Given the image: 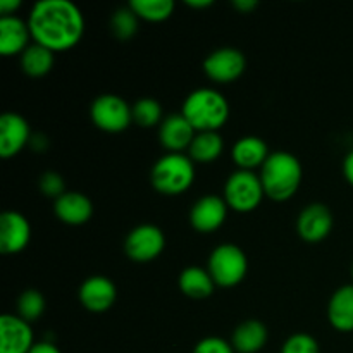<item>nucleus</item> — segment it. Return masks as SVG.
<instances>
[{
  "label": "nucleus",
  "mask_w": 353,
  "mask_h": 353,
  "mask_svg": "<svg viewBox=\"0 0 353 353\" xmlns=\"http://www.w3.org/2000/svg\"><path fill=\"white\" fill-rule=\"evenodd\" d=\"M34 43L54 52L68 50L85 34V16L71 0H38L28 16Z\"/></svg>",
  "instance_id": "f257e3e1"
},
{
  "label": "nucleus",
  "mask_w": 353,
  "mask_h": 353,
  "mask_svg": "<svg viewBox=\"0 0 353 353\" xmlns=\"http://www.w3.org/2000/svg\"><path fill=\"white\" fill-rule=\"evenodd\" d=\"M302 164L295 154L288 150L271 152L261 168L265 195L279 202L292 199L302 183Z\"/></svg>",
  "instance_id": "f03ea898"
},
{
  "label": "nucleus",
  "mask_w": 353,
  "mask_h": 353,
  "mask_svg": "<svg viewBox=\"0 0 353 353\" xmlns=\"http://www.w3.org/2000/svg\"><path fill=\"white\" fill-rule=\"evenodd\" d=\"M181 112L195 131H217L230 117V102L219 90L202 86L186 95Z\"/></svg>",
  "instance_id": "7ed1b4c3"
},
{
  "label": "nucleus",
  "mask_w": 353,
  "mask_h": 353,
  "mask_svg": "<svg viewBox=\"0 0 353 353\" xmlns=\"http://www.w3.org/2000/svg\"><path fill=\"white\" fill-rule=\"evenodd\" d=\"M150 181L164 195H179L195 181V161L183 152H168L152 165Z\"/></svg>",
  "instance_id": "20e7f679"
},
{
  "label": "nucleus",
  "mask_w": 353,
  "mask_h": 353,
  "mask_svg": "<svg viewBox=\"0 0 353 353\" xmlns=\"http://www.w3.org/2000/svg\"><path fill=\"white\" fill-rule=\"evenodd\" d=\"M265 195L261 174L250 169H236L224 183V200L238 212H250Z\"/></svg>",
  "instance_id": "39448f33"
},
{
  "label": "nucleus",
  "mask_w": 353,
  "mask_h": 353,
  "mask_svg": "<svg viewBox=\"0 0 353 353\" xmlns=\"http://www.w3.org/2000/svg\"><path fill=\"white\" fill-rule=\"evenodd\" d=\"M209 272L219 286H234L248 271V257L236 243H219L209 255Z\"/></svg>",
  "instance_id": "423d86ee"
},
{
  "label": "nucleus",
  "mask_w": 353,
  "mask_h": 353,
  "mask_svg": "<svg viewBox=\"0 0 353 353\" xmlns=\"http://www.w3.org/2000/svg\"><path fill=\"white\" fill-rule=\"evenodd\" d=\"M90 117L93 124L103 131L119 133L126 130L133 121L131 105L116 93H102L95 97L90 105Z\"/></svg>",
  "instance_id": "0eeeda50"
},
{
  "label": "nucleus",
  "mask_w": 353,
  "mask_h": 353,
  "mask_svg": "<svg viewBox=\"0 0 353 353\" xmlns=\"http://www.w3.org/2000/svg\"><path fill=\"white\" fill-rule=\"evenodd\" d=\"M165 247V234L157 224L141 223L124 238V252L137 262H148L161 255Z\"/></svg>",
  "instance_id": "6e6552de"
},
{
  "label": "nucleus",
  "mask_w": 353,
  "mask_h": 353,
  "mask_svg": "<svg viewBox=\"0 0 353 353\" xmlns=\"http://www.w3.org/2000/svg\"><path fill=\"white\" fill-rule=\"evenodd\" d=\"M245 68H247V57L240 48L234 47L216 48L203 59L205 74L219 83L234 81L243 74Z\"/></svg>",
  "instance_id": "1a4fd4ad"
},
{
  "label": "nucleus",
  "mask_w": 353,
  "mask_h": 353,
  "mask_svg": "<svg viewBox=\"0 0 353 353\" xmlns=\"http://www.w3.org/2000/svg\"><path fill=\"white\" fill-rule=\"evenodd\" d=\"M34 343L33 330L28 321L14 314L0 316V353H30Z\"/></svg>",
  "instance_id": "9d476101"
},
{
  "label": "nucleus",
  "mask_w": 353,
  "mask_h": 353,
  "mask_svg": "<svg viewBox=\"0 0 353 353\" xmlns=\"http://www.w3.org/2000/svg\"><path fill=\"white\" fill-rule=\"evenodd\" d=\"M334 224L333 212L323 202H312L300 210L296 217V231L307 241H321L331 233Z\"/></svg>",
  "instance_id": "9b49d317"
},
{
  "label": "nucleus",
  "mask_w": 353,
  "mask_h": 353,
  "mask_svg": "<svg viewBox=\"0 0 353 353\" xmlns=\"http://www.w3.org/2000/svg\"><path fill=\"white\" fill-rule=\"evenodd\" d=\"M31 128L26 117L7 110L0 116V155L3 159L14 157L21 148L30 145Z\"/></svg>",
  "instance_id": "f8f14e48"
},
{
  "label": "nucleus",
  "mask_w": 353,
  "mask_h": 353,
  "mask_svg": "<svg viewBox=\"0 0 353 353\" xmlns=\"http://www.w3.org/2000/svg\"><path fill=\"white\" fill-rule=\"evenodd\" d=\"M31 240V224L24 214L17 210H3L0 214V252L17 254L24 250Z\"/></svg>",
  "instance_id": "ddd939ff"
},
{
  "label": "nucleus",
  "mask_w": 353,
  "mask_h": 353,
  "mask_svg": "<svg viewBox=\"0 0 353 353\" xmlns=\"http://www.w3.org/2000/svg\"><path fill=\"white\" fill-rule=\"evenodd\" d=\"M228 207L230 205L226 203L224 196L214 195V193L200 196L190 209V223L202 233L217 230L223 226L224 219H226Z\"/></svg>",
  "instance_id": "4468645a"
},
{
  "label": "nucleus",
  "mask_w": 353,
  "mask_h": 353,
  "mask_svg": "<svg viewBox=\"0 0 353 353\" xmlns=\"http://www.w3.org/2000/svg\"><path fill=\"white\" fill-rule=\"evenodd\" d=\"M79 302L83 307L93 312H103V310L110 309L116 302L117 288L110 278L103 274H93L88 276L85 281L79 285L78 290Z\"/></svg>",
  "instance_id": "2eb2a0df"
},
{
  "label": "nucleus",
  "mask_w": 353,
  "mask_h": 353,
  "mask_svg": "<svg viewBox=\"0 0 353 353\" xmlns=\"http://www.w3.org/2000/svg\"><path fill=\"white\" fill-rule=\"evenodd\" d=\"M195 134V128L183 116V112L168 114L159 124V140L171 152H181L185 148L188 150Z\"/></svg>",
  "instance_id": "dca6fc26"
},
{
  "label": "nucleus",
  "mask_w": 353,
  "mask_h": 353,
  "mask_svg": "<svg viewBox=\"0 0 353 353\" xmlns=\"http://www.w3.org/2000/svg\"><path fill=\"white\" fill-rule=\"evenodd\" d=\"M54 212L62 223L78 226L93 216V203L88 195L76 190H68L64 195L54 200Z\"/></svg>",
  "instance_id": "f3484780"
},
{
  "label": "nucleus",
  "mask_w": 353,
  "mask_h": 353,
  "mask_svg": "<svg viewBox=\"0 0 353 353\" xmlns=\"http://www.w3.org/2000/svg\"><path fill=\"white\" fill-rule=\"evenodd\" d=\"M31 31L24 19L12 16H0V54H23L30 47Z\"/></svg>",
  "instance_id": "a211bd4d"
},
{
  "label": "nucleus",
  "mask_w": 353,
  "mask_h": 353,
  "mask_svg": "<svg viewBox=\"0 0 353 353\" xmlns=\"http://www.w3.org/2000/svg\"><path fill=\"white\" fill-rule=\"evenodd\" d=\"M269 154L271 152H269L268 143L255 134H245L238 138L231 148V157L238 164V169H250V171H254L259 165L262 168Z\"/></svg>",
  "instance_id": "6ab92c4d"
},
{
  "label": "nucleus",
  "mask_w": 353,
  "mask_h": 353,
  "mask_svg": "<svg viewBox=\"0 0 353 353\" xmlns=\"http://www.w3.org/2000/svg\"><path fill=\"white\" fill-rule=\"evenodd\" d=\"M269 331L259 319H245L234 327L231 334V345L238 353H257L268 343Z\"/></svg>",
  "instance_id": "aec40b11"
},
{
  "label": "nucleus",
  "mask_w": 353,
  "mask_h": 353,
  "mask_svg": "<svg viewBox=\"0 0 353 353\" xmlns=\"http://www.w3.org/2000/svg\"><path fill=\"white\" fill-rule=\"evenodd\" d=\"M327 319L338 331H353V283L334 290L327 303Z\"/></svg>",
  "instance_id": "412c9836"
},
{
  "label": "nucleus",
  "mask_w": 353,
  "mask_h": 353,
  "mask_svg": "<svg viewBox=\"0 0 353 353\" xmlns=\"http://www.w3.org/2000/svg\"><path fill=\"white\" fill-rule=\"evenodd\" d=\"M178 285L185 295L192 299H207L214 293L216 281L209 269L200 268V265H188L179 272Z\"/></svg>",
  "instance_id": "4be33fe9"
},
{
  "label": "nucleus",
  "mask_w": 353,
  "mask_h": 353,
  "mask_svg": "<svg viewBox=\"0 0 353 353\" xmlns=\"http://www.w3.org/2000/svg\"><path fill=\"white\" fill-rule=\"evenodd\" d=\"M54 50L40 43H34V41L21 54V69L28 76H33V78H40V76L47 74L52 65H54Z\"/></svg>",
  "instance_id": "5701e85b"
},
{
  "label": "nucleus",
  "mask_w": 353,
  "mask_h": 353,
  "mask_svg": "<svg viewBox=\"0 0 353 353\" xmlns=\"http://www.w3.org/2000/svg\"><path fill=\"white\" fill-rule=\"evenodd\" d=\"M224 150V140L217 131H199L188 147V155L196 162H210Z\"/></svg>",
  "instance_id": "b1692460"
},
{
  "label": "nucleus",
  "mask_w": 353,
  "mask_h": 353,
  "mask_svg": "<svg viewBox=\"0 0 353 353\" xmlns=\"http://www.w3.org/2000/svg\"><path fill=\"white\" fill-rule=\"evenodd\" d=\"M138 26H140V17L137 16V12L130 6L119 7L110 16V31L121 41L133 38L137 34Z\"/></svg>",
  "instance_id": "393cba45"
},
{
  "label": "nucleus",
  "mask_w": 353,
  "mask_h": 353,
  "mask_svg": "<svg viewBox=\"0 0 353 353\" xmlns=\"http://www.w3.org/2000/svg\"><path fill=\"white\" fill-rule=\"evenodd\" d=\"M133 110V121L141 128H152L155 124H161L164 116H162V105L154 97H141L131 105Z\"/></svg>",
  "instance_id": "a878e982"
},
{
  "label": "nucleus",
  "mask_w": 353,
  "mask_h": 353,
  "mask_svg": "<svg viewBox=\"0 0 353 353\" xmlns=\"http://www.w3.org/2000/svg\"><path fill=\"white\" fill-rule=\"evenodd\" d=\"M128 6L137 12L138 17L147 21H164L174 10L172 0H131Z\"/></svg>",
  "instance_id": "bb28decb"
},
{
  "label": "nucleus",
  "mask_w": 353,
  "mask_h": 353,
  "mask_svg": "<svg viewBox=\"0 0 353 353\" xmlns=\"http://www.w3.org/2000/svg\"><path fill=\"white\" fill-rule=\"evenodd\" d=\"M45 310V296L37 288H26L17 299V312L24 321H37Z\"/></svg>",
  "instance_id": "cd10ccee"
},
{
  "label": "nucleus",
  "mask_w": 353,
  "mask_h": 353,
  "mask_svg": "<svg viewBox=\"0 0 353 353\" xmlns=\"http://www.w3.org/2000/svg\"><path fill=\"white\" fill-rule=\"evenodd\" d=\"M281 353H321V348L312 334L293 333L283 343Z\"/></svg>",
  "instance_id": "c85d7f7f"
},
{
  "label": "nucleus",
  "mask_w": 353,
  "mask_h": 353,
  "mask_svg": "<svg viewBox=\"0 0 353 353\" xmlns=\"http://www.w3.org/2000/svg\"><path fill=\"white\" fill-rule=\"evenodd\" d=\"M38 188L43 193L45 196H50V199L57 200L59 196L64 195L68 190H65V181L57 171H45L41 172L40 178H38Z\"/></svg>",
  "instance_id": "c756f323"
},
{
  "label": "nucleus",
  "mask_w": 353,
  "mask_h": 353,
  "mask_svg": "<svg viewBox=\"0 0 353 353\" xmlns=\"http://www.w3.org/2000/svg\"><path fill=\"white\" fill-rule=\"evenodd\" d=\"M192 353H234V348L231 341L224 340V338L207 336L195 345Z\"/></svg>",
  "instance_id": "7c9ffc66"
},
{
  "label": "nucleus",
  "mask_w": 353,
  "mask_h": 353,
  "mask_svg": "<svg viewBox=\"0 0 353 353\" xmlns=\"http://www.w3.org/2000/svg\"><path fill=\"white\" fill-rule=\"evenodd\" d=\"M30 353H62L59 350L57 345L54 343V341H37V343L33 345V348H31Z\"/></svg>",
  "instance_id": "2f4dec72"
},
{
  "label": "nucleus",
  "mask_w": 353,
  "mask_h": 353,
  "mask_svg": "<svg viewBox=\"0 0 353 353\" xmlns=\"http://www.w3.org/2000/svg\"><path fill=\"white\" fill-rule=\"evenodd\" d=\"M30 147L33 148L34 152H41V154H43L48 148V138L45 137L43 133H34L30 140Z\"/></svg>",
  "instance_id": "473e14b6"
},
{
  "label": "nucleus",
  "mask_w": 353,
  "mask_h": 353,
  "mask_svg": "<svg viewBox=\"0 0 353 353\" xmlns=\"http://www.w3.org/2000/svg\"><path fill=\"white\" fill-rule=\"evenodd\" d=\"M21 7V0H0V14L2 16H12Z\"/></svg>",
  "instance_id": "72a5a7b5"
},
{
  "label": "nucleus",
  "mask_w": 353,
  "mask_h": 353,
  "mask_svg": "<svg viewBox=\"0 0 353 353\" xmlns=\"http://www.w3.org/2000/svg\"><path fill=\"white\" fill-rule=\"evenodd\" d=\"M343 174L348 179V183L353 185V150L348 152L343 159Z\"/></svg>",
  "instance_id": "f704fd0d"
},
{
  "label": "nucleus",
  "mask_w": 353,
  "mask_h": 353,
  "mask_svg": "<svg viewBox=\"0 0 353 353\" xmlns=\"http://www.w3.org/2000/svg\"><path fill=\"white\" fill-rule=\"evenodd\" d=\"M233 6L236 7L240 12H250L259 6L257 0H233Z\"/></svg>",
  "instance_id": "c9c22d12"
},
{
  "label": "nucleus",
  "mask_w": 353,
  "mask_h": 353,
  "mask_svg": "<svg viewBox=\"0 0 353 353\" xmlns=\"http://www.w3.org/2000/svg\"><path fill=\"white\" fill-rule=\"evenodd\" d=\"M214 0H186V6L196 7V9H202V7L212 6Z\"/></svg>",
  "instance_id": "e433bc0d"
},
{
  "label": "nucleus",
  "mask_w": 353,
  "mask_h": 353,
  "mask_svg": "<svg viewBox=\"0 0 353 353\" xmlns=\"http://www.w3.org/2000/svg\"><path fill=\"white\" fill-rule=\"evenodd\" d=\"M352 278H353V264H352Z\"/></svg>",
  "instance_id": "4c0bfd02"
}]
</instances>
